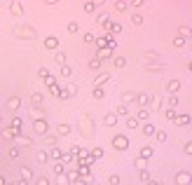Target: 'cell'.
Returning a JSON list of instances; mask_svg holds the SVG:
<instances>
[{"label":"cell","mask_w":192,"mask_h":185,"mask_svg":"<svg viewBox=\"0 0 192 185\" xmlns=\"http://www.w3.org/2000/svg\"><path fill=\"white\" fill-rule=\"evenodd\" d=\"M47 47H56V40L54 38H47Z\"/></svg>","instance_id":"obj_1"}]
</instances>
